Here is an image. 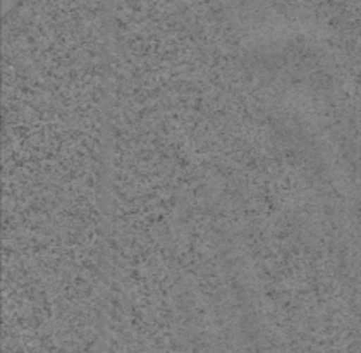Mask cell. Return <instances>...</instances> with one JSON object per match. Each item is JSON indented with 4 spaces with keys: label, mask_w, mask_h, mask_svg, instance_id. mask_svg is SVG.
Segmentation results:
<instances>
[{
    "label": "cell",
    "mask_w": 361,
    "mask_h": 353,
    "mask_svg": "<svg viewBox=\"0 0 361 353\" xmlns=\"http://www.w3.org/2000/svg\"><path fill=\"white\" fill-rule=\"evenodd\" d=\"M16 2H18V0H6L7 6H13V4H16Z\"/></svg>",
    "instance_id": "cell-1"
}]
</instances>
